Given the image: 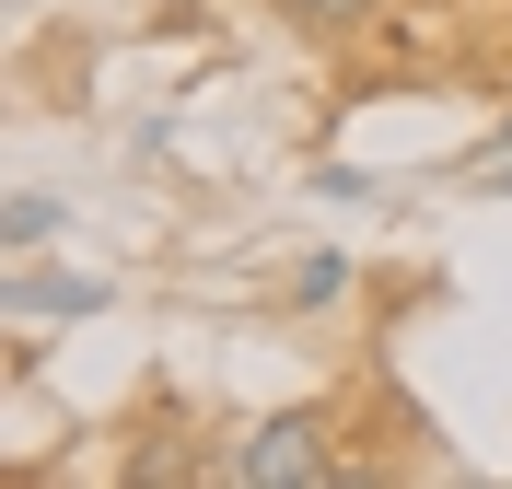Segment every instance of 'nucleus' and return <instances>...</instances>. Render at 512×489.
I'll return each instance as SVG.
<instances>
[{
	"label": "nucleus",
	"mask_w": 512,
	"mask_h": 489,
	"mask_svg": "<svg viewBox=\"0 0 512 489\" xmlns=\"http://www.w3.org/2000/svg\"><path fill=\"white\" fill-rule=\"evenodd\" d=\"M478 187H489V198H512V163H489V175H478Z\"/></svg>",
	"instance_id": "8"
},
{
	"label": "nucleus",
	"mask_w": 512,
	"mask_h": 489,
	"mask_svg": "<svg viewBox=\"0 0 512 489\" xmlns=\"http://www.w3.org/2000/svg\"><path fill=\"white\" fill-rule=\"evenodd\" d=\"M466 163H478V175H489V163H512V117H501V129H489V140H478Z\"/></svg>",
	"instance_id": "7"
},
{
	"label": "nucleus",
	"mask_w": 512,
	"mask_h": 489,
	"mask_svg": "<svg viewBox=\"0 0 512 489\" xmlns=\"http://www.w3.org/2000/svg\"><path fill=\"white\" fill-rule=\"evenodd\" d=\"M268 12H280V24H303V35H361L384 0H268Z\"/></svg>",
	"instance_id": "5"
},
{
	"label": "nucleus",
	"mask_w": 512,
	"mask_h": 489,
	"mask_svg": "<svg viewBox=\"0 0 512 489\" xmlns=\"http://www.w3.org/2000/svg\"><path fill=\"white\" fill-rule=\"evenodd\" d=\"M315 198H326V210H373V175H361V163H315Z\"/></svg>",
	"instance_id": "6"
},
{
	"label": "nucleus",
	"mask_w": 512,
	"mask_h": 489,
	"mask_svg": "<svg viewBox=\"0 0 512 489\" xmlns=\"http://www.w3.org/2000/svg\"><path fill=\"white\" fill-rule=\"evenodd\" d=\"M350 280H361V268L338 257V245H303V257H291V280H280V303H291V315H338V303H350Z\"/></svg>",
	"instance_id": "4"
},
{
	"label": "nucleus",
	"mask_w": 512,
	"mask_h": 489,
	"mask_svg": "<svg viewBox=\"0 0 512 489\" xmlns=\"http://www.w3.org/2000/svg\"><path fill=\"white\" fill-rule=\"evenodd\" d=\"M117 303V280H94V268H47V257H12L0 268V315L12 326H82Z\"/></svg>",
	"instance_id": "2"
},
{
	"label": "nucleus",
	"mask_w": 512,
	"mask_h": 489,
	"mask_svg": "<svg viewBox=\"0 0 512 489\" xmlns=\"http://www.w3.org/2000/svg\"><path fill=\"white\" fill-rule=\"evenodd\" d=\"M326 408H268V420H245L210 455V478H233V489H338V455H326Z\"/></svg>",
	"instance_id": "1"
},
{
	"label": "nucleus",
	"mask_w": 512,
	"mask_h": 489,
	"mask_svg": "<svg viewBox=\"0 0 512 489\" xmlns=\"http://www.w3.org/2000/svg\"><path fill=\"white\" fill-rule=\"evenodd\" d=\"M59 233H70V198L59 187H12L0 198V257H47Z\"/></svg>",
	"instance_id": "3"
}]
</instances>
